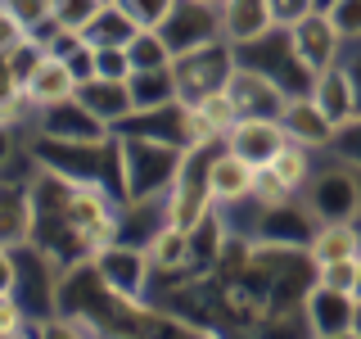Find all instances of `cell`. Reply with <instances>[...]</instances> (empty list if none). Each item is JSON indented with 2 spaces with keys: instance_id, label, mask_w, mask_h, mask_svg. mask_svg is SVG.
Wrapping results in <instances>:
<instances>
[{
  "instance_id": "1f68e13d",
  "label": "cell",
  "mask_w": 361,
  "mask_h": 339,
  "mask_svg": "<svg viewBox=\"0 0 361 339\" xmlns=\"http://www.w3.org/2000/svg\"><path fill=\"white\" fill-rule=\"evenodd\" d=\"M14 290H18V267L9 258V249L0 244V294H14Z\"/></svg>"
},
{
  "instance_id": "9a60e30c",
  "label": "cell",
  "mask_w": 361,
  "mask_h": 339,
  "mask_svg": "<svg viewBox=\"0 0 361 339\" xmlns=\"http://www.w3.org/2000/svg\"><path fill=\"white\" fill-rule=\"evenodd\" d=\"M357 208H361V195H357V186H353L348 172H330V177L316 181V190H312V213H316V218L348 222Z\"/></svg>"
},
{
  "instance_id": "4fadbf2b",
  "label": "cell",
  "mask_w": 361,
  "mask_h": 339,
  "mask_svg": "<svg viewBox=\"0 0 361 339\" xmlns=\"http://www.w3.org/2000/svg\"><path fill=\"white\" fill-rule=\"evenodd\" d=\"M77 100L95 113L99 122H127L135 113V100H131V86L122 82V77H90V82L77 86Z\"/></svg>"
},
{
  "instance_id": "ffe728a7",
  "label": "cell",
  "mask_w": 361,
  "mask_h": 339,
  "mask_svg": "<svg viewBox=\"0 0 361 339\" xmlns=\"http://www.w3.org/2000/svg\"><path fill=\"white\" fill-rule=\"evenodd\" d=\"M135 32H140V28H135V18L127 14V9H122L118 0H104V5L95 9V18L86 23L82 37H86L90 45H127Z\"/></svg>"
},
{
  "instance_id": "44dd1931",
  "label": "cell",
  "mask_w": 361,
  "mask_h": 339,
  "mask_svg": "<svg viewBox=\"0 0 361 339\" xmlns=\"http://www.w3.org/2000/svg\"><path fill=\"white\" fill-rule=\"evenodd\" d=\"M190 235H195V231H180V226L163 222L149 235V263L154 267H180L190 258Z\"/></svg>"
},
{
  "instance_id": "cb8c5ba5",
  "label": "cell",
  "mask_w": 361,
  "mask_h": 339,
  "mask_svg": "<svg viewBox=\"0 0 361 339\" xmlns=\"http://www.w3.org/2000/svg\"><path fill=\"white\" fill-rule=\"evenodd\" d=\"M316 280H321V285H330V290L357 294L361 290V258H338V263L316 267Z\"/></svg>"
},
{
  "instance_id": "d4e9b609",
  "label": "cell",
  "mask_w": 361,
  "mask_h": 339,
  "mask_svg": "<svg viewBox=\"0 0 361 339\" xmlns=\"http://www.w3.org/2000/svg\"><path fill=\"white\" fill-rule=\"evenodd\" d=\"M104 0H54V23L63 32H86V23L95 18V9Z\"/></svg>"
},
{
  "instance_id": "52a82bcc",
  "label": "cell",
  "mask_w": 361,
  "mask_h": 339,
  "mask_svg": "<svg viewBox=\"0 0 361 339\" xmlns=\"http://www.w3.org/2000/svg\"><path fill=\"white\" fill-rule=\"evenodd\" d=\"M285 127H280V118H240L235 122V131L226 136V150L248 158L253 167H267L271 158L285 150Z\"/></svg>"
},
{
  "instance_id": "5b68a950",
  "label": "cell",
  "mask_w": 361,
  "mask_h": 339,
  "mask_svg": "<svg viewBox=\"0 0 361 339\" xmlns=\"http://www.w3.org/2000/svg\"><path fill=\"white\" fill-rule=\"evenodd\" d=\"M172 45V54L180 50H195L203 41H217L221 37V9L212 5V0H176L167 23L158 28Z\"/></svg>"
},
{
  "instance_id": "9c48e42d",
  "label": "cell",
  "mask_w": 361,
  "mask_h": 339,
  "mask_svg": "<svg viewBox=\"0 0 361 339\" xmlns=\"http://www.w3.org/2000/svg\"><path fill=\"white\" fill-rule=\"evenodd\" d=\"M77 73L68 68L54 50H45V59L37 64V73L23 82V95H27L32 109H45V105H59V100H73L77 95Z\"/></svg>"
},
{
  "instance_id": "e0dca14e",
  "label": "cell",
  "mask_w": 361,
  "mask_h": 339,
  "mask_svg": "<svg viewBox=\"0 0 361 339\" xmlns=\"http://www.w3.org/2000/svg\"><path fill=\"white\" fill-rule=\"evenodd\" d=\"M307 254L316 267L325 263H338V258H361V231L348 222H325L321 231L307 240Z\"/></svg>"
},
{
  "instance_id": "7a4b0ae2",
  "label": "cell",
  "mask_w": 361,
  "mask_h": 339,
  "mask_svg": "<svg viewBox=\"0 0 361 339\" xmlns=\"http://www.w3.org/2000/svg\"><path fill=\"white\" fill-rule=\"evenodd\" d=\"M235 73V54H231V41H203L195 50H180L172 54V82H176V100L195 105V100L212 95L231 82Z\"/></svg>"
},
{
  "instance_id": "d6986e66",
  "label": "cell",
  "mask_w": 361,
  "mask_h": 339,
  "mask_svg": "<svg viewBox=\"0 0 361 339\" xmlns=\"http://www.w3.org/2000/svg\"><path fill=\"white\" fill-rule=\"evenodd\" d=\"M127 86H131L135 113H145V109H163V105H172V100H176L172 68H131Z\"/></svg>"
},
{
  "instance_id": "277c9868",
  "label": "cell",
  "mask_w": 361,
  "mask_h": 339,
  "mask_svg": "<svg viewBox=\"0 0 361 339\" xmlns=\"http://www.w3.org/2000/svg\"><path fill=\"white\" fill-rule=\"evenodd\" d=\"M289 45H293V59H298L307 73H325V68L334 64V54H338V28L330 23V14L325 9H312V14H302L298 23H289Z\"/></svg>"
},
{
  "instance_id": "836d02e7",
  "label": "cell",
  "mask_w": 361,
  "mask_h": 339,
  "mask_svg": "<svg viewBox=\"0 0 361 339\" xmlns=\"http://www.w3.org/2000/svg\"><path fill=\"white\" fill-rule=\"evenodd\" d=\"M353 335H361V303H357V312H353Z\"/></svg>"
},
{
  "instance_id": "30bf717a",
  "label": "cell",
  "mask_w": 361,
  "mask_h": 339,
  "mask_svg": "<svg viewBox=\"0 0 361 339\" xmlns=\"http://www.w3.org/2000/svg\"><path fill=\"white\" fill-rule=\"evenodd\" d=\"M280 127H285V136H289V141H298V145H330L334 131H338L334 122H330V113L312 100V90L289 100L285 113H280Z\"/></svg>"
},
{
  "instance_id": "484cf974",
  "label": "cell",
  "mask_w": 361,
  "mask_h": 339,
  "mask_svg": "<svg viewBox=\"0 0 361 339\" xmlns=\"http://www.w3.org/2000/svg\"><path fill=\"white\" fill-rule=\"evenodd\" d=\"M118 5L135 18V28H163L176 0H118Z\"/></svg>"
},
{
  "instance_id": "2e32d148",
  "label": "cell",
  "mask_w": 361,
  "mask_h": 339,
  "mask_svg": "<svg viewBox=\"0 0 361 339\" xmlns=\"http://www.w3.org/2000/svg\"><path fill=\"white\" fill-rule=\"evenodd\" d=\"M32 222H37V203H32V190L23 186H0V244H23L32 240Z\"/></svg>"
},
{
  "instance_id": "3957f363",
  "label": "cell",
  "mask_w": 361,
  "mask_h": 339,
  "mask_svg": "<svg viewBox=\"0 0 361 339\" xmlns=\"http://www.w3.org/2000/svg\"><path fill=\"white\" fill-rule=\"evenodd\" d=\"M95 276H99V285H104L113 299H122V303H135L145 294V271H149V254H140V249H131V244H122V240H113L104 249H95Z\"/></svg>"
},
{
  "instance_id": "7c38bea8",
  "label": "cell",
  "mask_w": 361,
  "mask_h": 339,
  "mask_svg": "<svg viewBox=\"0 0 361 339\" xmlns=\"http://www.w3.org/2000/svg\"><path fill=\"white\" fill-rule=\"evenodd\" d=\"M312 100L330 113L334 127H343V122H353L361 113V100H357V86H353V73H343L338 64H330L325 73H316L312 82Z\"/></svg>"
},
{
  "instance_id": "5bb4252c",
  "label": "cell",
  "mask_w": 361,
  "mask_h": 339,
  "mask_svg": "<svg viewBox=\"0 0 361 339\" xmlns=\"http://www.w3.org/2000/svg\"><path fill=\"white\" fill-rule=\"evenodd\" d=\"M353 294L348 290H330L316 280V290L307 294V321L316 335H353Z\"/></svg>"
},
{
  "instance_id": "f546056e",
  "label": "cell",
  "mask_w": 361,
  "mask_h": 339,
  "mask_svg": "<svg viewBox=\"0 0 361 339\" xmlns=\"http://www.w3.org/2000/svg\"><path fill=\"white\" fill-rule=\"evenodd\" d=\"M18 95H23V82H18L14 64H9V54L0 50V105H9V100H18Z\"/></svg>"
},
{
  "instance_id": "8fae6325",
  "label": "cell",
  "mask_w": 361,
  "mask_h": 339,
  "mask_svg": "<svg viewBox=\"0 0 361 339\" xmlns=\"http://www.w3.org/2000/svg\"><path fill=\"white\" fill-rule=\"evenodd\" d=\"M221 37L231 45H253L257 37H267L276 28L267 0H221Z\"/></svg>"
},
{
  "instance_id": "4dcf8cb0",
  "label": "cell",
  "mask_w": 361,
  "mask_h": 339,
  "mask_svg": "<svg viewBox=\"0 0 361 339\" xmlns=\"http://www.w3.org/2000/svg\"><path fill=\"white\" fill-rule=\"evenodd\" d=\"M23 326V308L14 303V294H0V335H14Z\"/></svg>"
},
{
  "instance_id": "f1b7e54d",
  "label": "cell",
  "mask_w": 361,
  "mask_h": 339,
  "mask_svg": "<svg viewBox=\"0 0 361 339\" xmlns=\"http://www.w3.org/2000/svg\"><path fill=\"white\" fill-rule=\"evenodd\" d=\"M271 5V18H276V28H289V23H298L302 14H312V0H267Z\"/></svg>"
},
{
  "instance_id": "4316f807",
  "label": "cell",
  "mask_w": 361,
  "mask_h": 339,
  "mask_svg": "<svg viewBox=\"0 0 361 339\" xmlns=\"http://www.w3.org/2000/svg\"><path fill=\"white\" fill-rule=\"evenodd\" d=\"M95 77H131V59L127 45H95Z\"/></svg>"
},
{
  "instance_id": "ac0fdd59",
  "label": "cell",
  "mask_w": 361,
  "mask_h": 339,
  "mask_svg": "<svg viewBox=\"0 0 361 339\" xmlns=\"http://www.w3.org/2000/svg\"><path fill=\"white\" fill-rule=\"evenodd\" d=\"M253 177H257V167L248 163V158L231 154V150L217 154V158H212V199L235 203V199L253 195Z\"/></svg>"
},
{
  "instance_id": "7402d4cb",
  "label": "cell",
  "mask_w": 361,
  "mask_h": 339,
  "mask_svg": "<svg viewBox=\"0 0 361 339\" xmlns=\"http://www.w3.org/2000/svg\"><path fill=\"white\" fill-rule=\"evenodd\" d=\"M127 59L131 68H172V45L158 28H140L127 41Z\"/></svg>"
},
{
  "instance_id": "8992f818",
  "label": "cell",
  "mask_w": 361,
  "mask_h": 339,
  "mask_svg": "<svg viewBox=\"0 0 361 339\" xmlns=\"http://www.w3.org/2000/svg\"><path fill=\"white\" fill-rule=\"evenodd\" d=\"M226 90L235 95V105H240L244 118H280V113H285V105H289L285 86L271 82L262 68H240V64H235V73H231V82H226Z\"/></svg>"
},
{
  "instance_id": "ba28073f",
  "label": "cell",
  "mask_w": 361,
  "mask_h": 339,
  "mask_svg": "<svg viewBox=\"0 0 361 339\" xmlns=\"http://www.w3.org/2000/svg\"><path fill=\"white\" fill-rule=\"evenodd\" d=\"M41 136L50 141H104V122L90 113L82 100H59V105H45L41 109Z\"/></svg>"
},
{
  "instance_id": "d590c367",
  "label": "cell",
  "mask_w": 361,
  "mask_h": 339,
  "mask_svg": "<svg viewBox=\"0 0 361 339\" xmlns=\"http://www.w3.org/2000/svg\"><path fill=\"white\" fill-rule=\"evenodd\" d=\"M212 5H221V0H212Z\"/></svg>"
},
{
  "instance_id": "e575fe53",
  "label": "cell",
  "mask_w": 361,
  "mask_h": 339,
  "mask_svg": "<svg viewBox=\"0 0 361 339\" xmlns=\"http://www.w3.org/2000/svg\"><path fill=\"white\" fill-rule=\"evenodd\" d=\"M312 5H316V9H330V5H334V0H312Z\"/></svg>"
},
{
  "instance_id": "603a6c76",
  "label": "cell",
  "mask_w": 361,
  "mask_h": 339,
  "mask_svg": "<svg viewBox=\"0 0 361 339\" xmlns=\"http://www.w3.org/2000/svg\"><path fill=\"white\" fill-rule=\"evenodd\" d=\"M267 167H271V172H276L280 181H285L289 190H298L302 181H307V154H302V145H298V141H285V150L271 158Z\"/></svg>"
},
{
  "instance_id": "d6a6232c",
  "label": "cell",
  "mask_w": 361,
  "mask_h": 339,
  "mask_svg": "<svg viewBox=\"0 0 361 339\" xmlns=\"http://www.w3.org/2000/svg\"><path fill=\"white\" fill-rule=\"evenodd\" d=\"M5 154H9V131H5V122H0V163H5Z\"/></svg>"
},
{
  "instance_id": "6da1fadb",
  "label": "cell",
  "mask_w": 361,
  "mask_h": 339,
  "mask_svg": "<svg viewBox=\"0 0 361 339\" xmlns=\"http://www.w3.org/2000/svg\"><path fill=\"white\" fill-rule=\"evenodd\" d=\"M185 145L158 141V136H122L118 141V158H122V181H127V199L140 203L158 195V190H172V177L180 167Z\"/></svg>"
},
{
  "instance_id": "83f0119b",
  "label": "cell",
  "mask_w": 361,
  "mask_h": 339,
  "mask_svg": "<svg viewBox=\"0 0 361 339\" xmlns=\"http://www.w3.org/2000/svg\"><path fill=\"white\" fill-rule=\"evenodd\" d=\"M325 14L338 28V37H361V0H334Z\"/></svg>"
}]
</instances>
